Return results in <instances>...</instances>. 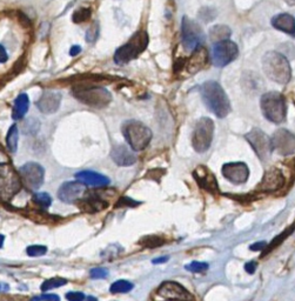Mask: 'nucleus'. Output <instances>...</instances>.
I'll use <instances>...</instances> for the list:
<instances>
[{
  "label": "nucleus",
  "instance_id": "1",
  "mask_svg": "<svg viewBox=\"0 0 295 301\" xmlns=\"http://www.w3.org/2000/svg\"><path fill=\"white\" fill-rule=\"evenodd\" d=\"M201 97L207 108L218 118H225L231 111V102L224 89L216 81H206L201 86Z\"/></svg>",
  "mask_w": 295,
  "mask_h": 301
},
{
  "label": "nucleus",
  "instance_id": "2",
  "mask_svg": "<svg viewBox=\"0 0 295 301\" xmlns=\"http://www.w3.org/2000/svg\"><path fill=\"white\" fill-rule=\"evenodd\" d=\"M263 70L265 74L280 85H286L292 79V68L284 54L270 51L263 57Z\"/></svg>",
  "mask_w": 295,
  "mask_h": 301
},
{
  "label": "nucleus",
  "instance_id": "3",
  "mask_svg": "<svg viewBox=\"0 0 295 301\" xmlns=\"http://www.w3.org/2000/svg\"><path fill=\"white\" fill-rule=\"evenodd\" d=\"M73 95L87 106L102 108L112 101V95L105 87L93 83H81L73 87Z\"/></svg>",
  "mask_w": 295,
  "mask_h": 301
},
{
  "label": "nucleus",
  "instance_id": "4",
  "mask_svg": "<svg viewBox=\"0 0 295 301\" xmlns=\"http://www.w3.org/2000/svg\"><path fill=\"white\" fill-rule=\"evenodd\" d=\"M148 45V35L145 31H139L132 37L126 44L120 46L114 53V62L120 66L127 64L138 58Z\"/></svg>",
  "mask_w": 295,
  "mask_h": 301
},
{
  "label": "nucleus",
  "instance_id": "5",
  "mask_svg": "<svg viewBox=\"0 0 295 301\" xmlns=\"http://www.w3.org/2000/svg\"><path fill=\"white\" fill-rule=\"evenodd\" d=\"M261 111L265 118L274 124H281L286 120L287 116V106L286 99L279 92L265 93L260 100Z\"/></svg>",
  "mask_w": 295,
  "mask_h": 301
},
{
  "label": "nucleus",
  "instance_id": "6",
  "mask_svg": "<svg viewBox=\"0 0 295 301\" xmlns=\"http://www.w3.org/2000/svg\"><path fill=\"white\" fill-rule=\"evenodd\" d=\"M122 134L134 150H141L152 140V131L138 120H128L122 125Z\"/></svg>",
  "mask_w": 295,
  "mask_h": 301
},
{
  "label": "nucleus",
  "instance_id": "7",
  "mask_svg": "<svg viewBox=\"0 0 295 301\" xmlns=\"http://www.w3.org/2000/svg\"><path fill=\"white\" fill-rule=\"evenodd\" d=\"M22 188V179L10 164H0V199L10 201Z\"/></svg>",
  "mask_w": 295,
  "mask_h": 301
},
{
  "label": "nucleus",
  "instance_id": "8",
  "mask_svg": "<svg viewBox=\"0 0 295 301\" xmlns=\"http://www.w3.org/2000/svg\"><path fill=\"white\" fill-rule=\"evenodd\" d=\"M205 33L195 20L183 17L181 20V43L183 49L194 52L205 43Z\"/></svg>",
  "mask_w": 295,
  "mask_h": 301
},
{
  "label": "nucleus",
  "instance_id": "9",
  "mask_svg": "<svg viewBox=\"0 0 295 301\" xmlns=\"http://www.w3.org/2000/svg\"><path fill=\"white\" fill-rule=\"evenodd\" d=\"M213 133H214V122L209 118H201L195 124L192 134V145L199 153L206 152L212 145Z\"/></svg>",
  "mask_w": 295,
  "mask_h": 301
},
{
  "label": "nucleus",
  "instance_id": "10",
  "mask_svg": "<svg viewBox=\"0 0 295 301\" xmlns=\"http://www.w3.org/2000/svg\"><path fill=\"white\" fill-rule=\"evenodd\" d=\"M237 54H239L237 45L227 39V40L219 41L213 45L210 60L216 67H225L236 59Z\"/></svg>",
  "mask_w": 295,
  "mask_h": 301
},
{
  "label": "nucleus",
  "instance_id": "11",
  "mask_svg": "<svg viewBox=\"0 0 295 301\" xmlns=\"http://www.w3.org/2000/svg\"><path fill=\"white\" fill-rule=\"evenodd\" d=\"M19 176L23 185L30 191H34L43 185L45 171L37 162H27L20 167Z\"/></svg>",
  "mask_w": 295,
  "mask_h": 301
},
{
  "label": "nucleus",
  "instance_id": "12",
  "mask_svg": "<svg viewBox=\"0 0 295 301\" xmlns=\"http://www.w3.org/2000/svg\"><path fill=\"white\" fill-rule=\"evenodd\" d=\"M246 139L251 144L252 149L255 150L259 158L261 160H266L272 153V140L269 139L268 135L264 133L261 129L253 128L249 133L246 134Z\"/></svg>",
  "mask_w": 295,
  "mask_h": 301
},
{
  "label": "nucleus",
  "instance_id": "13",
  "mask_svg": "<svg viewBox=\"0 0 295 301\" xmlns=\"http://www.w3.org/2000/svg\"><path fill=\"white\" fill-rule=\"evenodd\" d=\"M159 297L170 301H192L193 296L183 286L176 281H166L161 284L156 292Z\"/></svg>",
  "mask_w": 295,
  "mask_h": 301
},
{
  "label": "nucleus",
  "instance_id": "14",
  "mask_svg": "<svg viewBox=\"0 0 295 301\" xmlns=\"http://www.w3.org/2000/svg\"><path fill=\"white\" fill-rule=\"evenodd\" d=\"M273 150L281 155H290L295 152V135L285 128H280L272 137Z\"/></svg>",
  "mask_w": 295,
  "mask_h": 301
},
{
  "label": "nucleus",
  "instance_id": "15",
  "mask_svg": "<svg viewBox=\"0 0 295 301\" xmlns=\"http://www.w3.org/2000/svg\"><path fill=\"white\" fill-rule=\"evenodd\" d=\"M221 172L233 183H243L249 178V170L245 162H228L222 166Z\"/></svg>",
  "mask_w": 295,
  "mask_h": 301
},
{
  "label": "nucleus",
  "instance_id": "16",
  "mask_svg": "<svg viewBox=\"0 0 295 301\" xmlns=\"http://www.w3.org/2000/svg\"><path fill=\"white\" fill-rule=\"evenodd\" d=\"M86 186L80 181H66L58 189L59 199L64 203H74L85 194Z\"/></svg>",
  "mask_w": 295,
  "mask_h": 301
},
{
  "label": "nucleus",
  "instance_id": "17",
  "mask_svg": "<svg viewBox=\"0 0 295 301\" xmlns=\"http://www.w3.org/2000/svg\"><path fill=\"white\" fill-rule=\"evenodd\" d=\"M61 104V94L56 91H46L37 101V107L45 114L56 113Z\"/></svg>",
  "mask_w": 295,
  "mask_h": 301
},
{
  "label": "nucleus",
  "instance_id": "18",
  "mask_svg": "<svg viewBox=\"0 0 295 301\" xmlns=\"http://www.w3.org/2000/svg\"><path fill=\"white\" fill-rule=\"evenodd\" d=\"M194 178L200 187L210 192V193H219V186L215 177L205 166H199L194 171Z\"/></svg>",
  "mask_w": 295,
  "mask_h": 301
},
{
  "label": "nucleus",
  "instance_id": "19",
  "mask_svg": "<svg viewBox=\"0 0 295 301\" xmlns=\"http://www.w3.org/2000/svg\"><path fill=\"white\" fill-rule=\"evenodd\" d=\"M285 178L279 171L270 170L265 174L264 179L259 185L258 191L260 192H275L284 186Z\"/></svg>",
  "mask_w": 295,
  "mask_h": 301
},
{
  "label": "nucleus",
  "instance_id": "20",
  "mask_svg": "<svg viewBox=\"0 0 295 301\" xmlns=\"http://www.w3.org/2000/svg\"><path fill=\"white\" fill-rule=\"evenodd\" d=\"M78 181L84 183L85 186H89V187H105L110 183V179L105 177L104 174L93 172V171H81L75 174Z\"/></svg>",
  "mask_w": 295,
  "mask_h": 301
},
{
  "label": "nucleus",
  "instance_id": "21",
  "mask_svg": "<svg viewBox=\"0 0 295 301\" xmlns=\"http://www.w3.org/2000/svg\"><path fill=\"white\" fill-rule=\"evenodd\" d=\"M80 207L85 211V212L95 213L99 212V211L107 209L108 201L102 199L101 194H99L98 192H91L87 197L81 200Z\"/></svg>",
  "mask_w": 295,
  "mask_h": 301
},
{
  "label": "nucleus",
  "instance_id": "22",
  "mask_svg": "<svg viewBox=\"0 0 295 301\" xmlns=\"http://www.w3.org/2000/svg\"><path fill=\"white\" fill-rule=\"evenodd\" d=\"M111 156H112L113 161L119 166H132L137 161L134 153L125 145L114 147L111 152Z\"/></svg>",
  "mask_w": 295,
  "mask_h": 301
},
{
  "label": "nucleus",
  "instance_id": "23",
  "mask_svg": "<svg viewBox=\"0 0 295 301\" xmlns=\"http://www.w3.org/2000/svg\"><path fill=\"white\" fill-rule=\"evenodd\" d=\"M272 25L279 31L286 33V34L295 37V18L290 13H280L278 16L273 17Z\"/></svg>",
  "mask_w": 295,
  "mask_h": 301
},
{
  "label": "nucleus",
  "instance_id": "24",
  "mask_svg": "<svg viewBox=\"0 0 295 301\" xmlns=\"http://www.w3.org/2000/svg\"><path fill=\"white\" fill-rule=\"evenodd\" d=\"M192 58L189 59V62L187 64V68L191 73H195L199 70L204 67V65L207 61V51L204 49L203 46L199 47L198 50H195L194 52H192Z\"/></svg>",
  "mask_w": 295,
  "mask_h": 301
},
{
  "label": "nucleus",
  "instance_id": "25",
  "mask_svg": "<svg viewBox=\"0 0 295 301\" xmlns=\"http://www.w3.org/2000/svg\"><path fill=\"white\" fill-rule=\"evenodd\" d=\"M30 107V99L27 97L26 93H22L16 98L14 100L13 111H12V118L14 120L23 119L25 117Z\"/></svg>",
  "mask_w": 295,
  "mask_h": 301
},
{
  "label": "nucleus",
  "instance_id": "26",
  "mask_svg": "<svg viewBox=\"0 0 295 301\" xmlns=\"http://www.w3.org/2000/svg\"><path fill=\"white\" fill-rule=\"evenodd\" d=\"M231 34H232L231 29L226 25H216L214 27H212L209 31L210 40H212L214 44L219 43V41L227 40V39L231 37Z\"/></svg>",
  "mask_w": 295,
  "mask_h": 301
},
{
  "label": "nucleus",
  "instance_id": "27",
  "mask_svg": "<svg viewBox=\"0 0 295 301\" xmlns=\"http://www.w3.org/2000/svg\"><path fill=\"white\" fill-rule=\"evenodd\" d=\"M18 140H19V132H18L17 125H12L7 132V137H6V145L7 149L12 153L17 152L18 149Z\"/></svg>",
  "mask_w": 295,
  "mask_h": 301
},
{
  "label": "nucleus",
  "instance_id": "28",
  "mask_svg": "<svg viewBox=\"0 0 295 301\" xmlns=\"http://www.w3.org/2000/svg\"><path fill=\"white\" fill-rule=\"evenodd\" d=\"M133 290V284L127 281V280H118L114 284L111 286L110 291L113 294H119V293H127V292Z\"/></svg>",
  "mask_w": 295,
  "mask_h": 301
},
{
  "label": "nucleus",
  "instance_id": "29",
  "mask_svg": "<svg viewBox=\"0 0 295 301\" xmlns=\"http://www.w3.org/2000/svg\"><path fill=\"white\" fill-rule=\"evenodd\" d=\"M66 284H67V280L66 279L59 278V276H54V278L45 280L40 288H41V291L47 292L50 290H54V288L61 287V286H64Z\"/></svg>",
  "mask_w": 295,
  "mask_h": 301
},
{
  "label": "nucleus",
  "instance_id": "30",
  "mask_svg": "<svg viewBox=\"0 0 295 301\" xmlns=\"http://www.w3.org/2000/svg\"><path fill=\"white\" fill-rule=\"evenodd\" d=\"M33 201L38 205L40 209H49L52 205V198L46 192H38V193L33 194Z\"/></svg>",
  "mask_w": 295,
  "mask_h": 301
},
{
  "label": "nucleus",
  "instance_id": "31",
  "mask_svg": "<svg viewBox=\"0 0 295 301\" xmlns=\"http://www.w3.org/2000/svg\"><path fill=\"white\" fill-rule=\"evenodd\" d=\"M140 243L147 248H154V247H159V246H161L162 243H164V240L156 236H148V237L143 238V239L140 240Z\"/></svg>",
  "mask_w": 295,
  "mask_h": 301
},
{
  "label": "nucleus",
  "instance_id": "32",
  "mask_svg": "<svg viewBox=\"0 0 295 301\" xmlns=\"http://www.w3.org/2000/svg\"><path fill=\"white\" fill-rule=\"evenodd\" d=\"M293 228H294V226H293V227H291L290 230L285 231L284 233L280 234V236H279L278 238H274L273 241L270 242L269 245H267V246H266V248L264 249V254H266V253H268L269 251H272V249H273L274 247H275V246H278L279 243H281L282 241H284V239H286V238H287V237L290 236V234L292 233V232H293Z\"/></svg>",
  "mask_w": 295,
  "mask_h": 301
},
{
  "label": "nucleus",
  "instance_id": "33",
  "mask_svg": "<svg viewBox=\"0 0 295 301\" xmlns=\"http://www.w3.org/2000/svg\"><path fill=\"white\" fill-rule=\"evenodd\" d=\"M91 17V10H89V8H85V7H81V8H79V10H77L74 12V14H73V22L74 23H84V22H86L87 19H88V18Z\"/></svg>",
  "mask_w": 295,
  "mask_h": 301
},
{
  "label": "nucleus",
  "instance_id": "34",
  "mask_svg": "<svg viewBox=\"0 0 295 301\" xmlns=\"http://www.w3.org/2000/svg\"><path fill=\"white\" fill-rule=\"evenodd\" d=\"M185 269L189 271V272L201 273V272H205V271L208 270V264L200 263V261H193V263L186 265Z\"/></svg>",
  "mask_w": 295,
  "mask_h": 301
},
{
  "label": "nucleus",
  "instance_id": "35",
  "mask_svg": "<svg viewBox=\"0 0 295 301\" xmlns=\"http://www.w3.org/2000/svg\"><path fill=\"white\" fill-rule=\"evenodd\" d=\"M26 252L30 257H41V255L46 254L47 247H45V246H40V245H33V246H30V247H27Z\"/></svg>",
  "mask_w": 295,
  "mask_h": 301
},
{
  "label": "nucleus",
  "instance_id": "36",
  "mask_svg": "<svg viewBox=\"0 0 295 301\" xmlns=\"http://www.w3.org/2000/svg\"><path fill=\"white\" fill-rule=\"evenodd\" d=\"M199 16H200L205 22H209V20H213L216 17V12L214 10H212V8H203V10L200 11V13H199Z\"/></svg>",
  "mask_w": 295,
  "mask_h": 301
},
{
  "label": "nucleus",
  "instance_id": "37",
  "mask_svg": "<svg viewBox=\"0 0 295 301\" xmlns=\"http://www.w3.org/2000/svg\"><path fill=\"white\" fill-rule=\"evenodd\" d=\"M89 274H91L92 279H105L108 275V271L101 269V267H97V269H93Z\"/></svg>",
  "mask_w": 295,
  "mask_h": 301
},
{
  "label": "nucleus",
  "instance_id": "38",
  "mask_svg": "<svg viewBox=\"0 0 295 301\" xmlns=\"http://www.w3.org/2000/svg\"><path fill=\"white\" fill-rule=\"evenodd\" d=\"M31 301H60V298L57 294H41L33 297Z\"/></svg>",
  "mask_w": 295,
  "mask_h": 301
},
{
  "label": "nucleus",
  "instance_id": "39",
  "mask_svg": "<svg viewBox=\"0 0 295 301\" xmlns=\"http://www.w3.org/2000/svg\"><path fill=\"white\" fill-rule=\"evenodd\" d=\"M66 299L68 301H84L85 300V294L81 292H70L66 294Z\"/></svg>",
  "mask_w": 295,
  "mask_h": 301
},
{
  "label": "nucleus",
  "instance_id": "40",
  "mask_svg": "<svg viewBox=\"0 0 295 301\" xmlns=\"http://www.w3.org/2000/svg\"><path fill=\"white\" fill-rule=\"evenodd\" d=\"M98 37V29L97 27H91L86 33V40L87 41H94Z\"/></svg>",
  "mask_w": 295,
  "mask_h": 301
},
{
  "label": "nucleus",
  "instance_id": "41",
  "mask_svg": "<svg viewBox=\"0 0 295 301\" xmlns=\"http://www.w3.org/2000/svg\"><path fill=\"white\" fill-rule=\"evenodd\" d=\"M137 201L128 199V198H121L117 204V207H121V206H137Z\"/></svg>",
  "mask_w": 295,
  "mask_h": 301
},
{
  "label": "nucleus",
  "instance_id": "42",
  "mask_svg": "<svg viewBox=\"0 0 295 301\" xmlns=\"http://www.w3.org/2000/svg\"><path fill=\"white\" fill-rule=\"evenodd\" d=\"M8 60V53L2 45H0V64H5Z\"/></svg>",
  "mask_w": 295,
  "mask_h": 301
},
{
  "label": "nucleus",
  "instance_id": "43",
  "mask_svg": "<svg viewBox=\"0 0 295 301\" xmlns=\"http://www.w3.org/2000/svg\"><path fill=\"white\" fill-rule=\"evenodd\" d=\"M258 264L255 263V261H249L248 264L245 265V270L247 273H249V274H253V273L255 272V270H257Z\"/></svg>",
  "mask_w": 295,
  "mask_h": 301
},
{
  "label": "nucleus",
  "instance_id": "44",
  "mask_svg": "<svg viewBox=\"0 0 295 301\" xmlns=\"http://www.w3.org/2000/svg\"><path fill=\"white\" fill-rule=\"evenodd\" d=\"M267 246V242L266 241H260V242H255L253 243V245L251 246V249L252 251H263V249L266 248Z\"/></svg>",
  "mask_w": 295,
  "mask_h": 301
},
{
  "label": "nucleus",
  "instance_id": "45",
  "mask_svg": "<svg viewBox=\"0 0 295 301\" xmlns=\"http://www.w3.org/2000/svg\"><path fill=\"white\" fill-rule=\"evenodd\" d=\"M80 52H81V47L78 46V45H74V46L71 47L70 56L71 57H75V56H78V54H79Z\"/></svg>",
  "mask_w": 295,
  "mask_h": 301
},
{
  "label": "nucleus",
  "instance_id": "46",
  "mask_svg": "<svg viewBox=\"0 0 295 301\" xmlns=\"http://www.w3.org/2000/svg\"><path fill=\"white\" fill-rule=\"evenodd\" d=\"M166 261H168V257H161V258H158V259H154V260L152 261L153 264H162V263H166Z\"/></svg>",
  "mask_w": 295,
  "mask_h": 301
},
{
  "label": "nucleus",
  "instance_id": "47",
  "mask_svg": "<svg viewBox=\"0 0 295 301\" xmlns=\"http://www.w3.org/2000/svg\"><path fill=\"white\" fill-rule=\"evenodd\" d=\"M84 301H98V299H97V298H94V297H87Z\"/></svg>",
  "mask_w": 295,
  "mask_h": 301
},
{
  "label": "nucleus",
  "instance_id": "48",
  "mask_svg": "<svg viewBox=\"0 0 295 301\" xmlns=\"http://www.w3.org/2000/svg\"><path fill=\"white\" fill-rule=\"evenodd\" d=\"M4 240H5L4 236H1V234H0V248H1L2 245H4Z\"/></svg>",
  "mask_w": 295,
  "mask_h": 301
},
{
  "label": "nucleus",
  "instance_id": "49",
  "mask_svg": "<svg viewBox=\"0 0 295 301\" xmlns=\"http://www.w3.org/2000/svg\"><path fill=\"white\" fill-rule=\"evenodd\" d=\"M285 1L290 5H295V0H285Z\"/></svg>",
  "mask_w": 295,
  "mask_h": 301
}]
</instances>
